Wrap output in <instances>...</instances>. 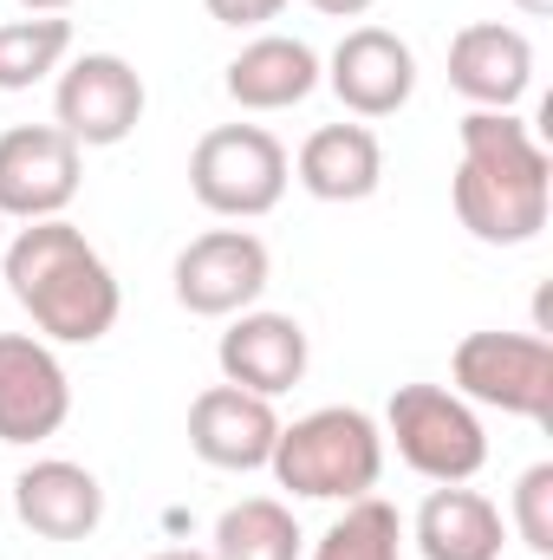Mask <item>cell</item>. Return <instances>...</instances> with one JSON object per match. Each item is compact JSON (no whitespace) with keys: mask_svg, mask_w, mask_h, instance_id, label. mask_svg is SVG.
Returning a JSON list of instances; mask_svg holds the SVG:
<instances>
[{"mask_svg":"<svg viewBox=\"0 0 553 560\" xmlns=\"http://www.w3.org/2000/svg\"><path fill=\"white\" fill-rule=\"evenodd\" d=\"M319 79L339 92V105L352 118H391V112L411 105V92H416V52L391 26H352L332 46Z\"/></svg>","mask_w":553,"mask_h":560,"instance_id":"cell-11","label":"cell"},{"mask_svg":"<svg viewBox=\"0 0 553 560\" xmlns=\"http://www.w3.org/2000/svg\"><path fill=\"white\" fill-rule=\"evenodd\" d=\"M268 275H274V261H268L261 235H248V229H209V235H196L176 255V275L169 280H176L183 313H196V319H235V313H248L268 293Z\"/></svg>","mask_w":553,"mask_h":560,"instance_id":"cell-7","label":"cell"},{"mask_svg":"<svg viewBox=\"0 0 553 560\" xmlns=\"http://www.w3.org/2000/svg\"><path fill=\"white\" fill-rule=\"evenodd\" d=\"M72 418V378L46 339L0 332V443H46Z\"/></svg>","mask_w":553,"mask_h":560,"instance_id":"cell-10","label":"cell"},{"mask_svg":"<svg viewBox=\"0 0 553 560\" xmlns=\"http://www.w3.org/2000/svg\"><path fill=\"white\" fill-rule=\"evenodd\" d=\"M313 7H319L326 20H358V13H372L378 0H313Z\"/></svg>","mask_w":553,"mask_h":560,"instance_id":"cell-24","label":"cell"},{"mask_svg":"<svg viewBox=\"0 0 553 560\" xmlns=\"http://www.w3.org/2000/svg\"><path fill=\"white\" fill-rule=\"evenodd\" d=\"M306 326L293 313H235V326L222 332L215 346V365H222V385H242L255 398H280L306 378Z\"/></svg>","mask_w":553,"mask_h":560,"instance_id":"cell-12","label":"cell"},{"mask_svg":"<svg viewBox=\"0 0 553 560\" xmlns=\"http://www.w3.org/2000/svg\"><path fill=\"white\" fill-rule=\"evenodd\" d=\"M274 436H280L274 398H255L242 385H209L189 405V450L209 469H268Z\"/></svg>","mask_w":553,"mask_h":560,"instance_id":"cell-14","label":"cell"},{"mask_svg":"<svg viewBox=\"0 0 553 560\" xmlns=\"http://www.w3.org/2000/svg\"><path fill=\"white\" fill-rule=\"evenodd\" d=\"M20 7H26V13H66L72 0H20Z\"/></svg>","mask_w":553,"mask_h":560,"instance_id":"cell-25","label":"cell"},{"mask_svg":"<svg viewBox=\"0 0 553 560\" xmlns=\"http://www.w3.org/2000/svg\"><path fill=\"white\" fill-rule=\"evenodd\" d=\"M72 52V20L59 13H33V20H7L0 26V92H26L46 72H59Z\"/></svg>","mask_w":553,"mask_h":560,"instance_id":"cell-20","label":"cell"},{"mask_svg":"<svg viewBox=\"0 0 553 560\" xmlns=\"http://www.w3.org/2000/svg\"><path fill=\"white\" fill-rule=\"evenodd\" d=\"M423 560H502V509L462 482H436L411 528Z\"/></svg>","mask_w":553,"mask_h":560,"instance_id":"cell-17","label":"cell"},{"mask_svg":"<svg viewBox=\"0 0 553 560\" xmlns=\"http://www.w3.org/2000/svg\"><path fill=\"white\" fill-rule=\"evenodd\" d=\"M313 560H404V522H398V509L378 502V495L345 502V515L319 535Z\"/></svg>","mask_w":553,"mask_h":560,"instance_id":"cell-21","label":"cell"},{"mask_svg":"<svg viewBox=\"0 0 553 560\" xmlns=\"http://www.w3.org/2000/svg\"><path fill=\"white\" fill-rule=\"evenodd\" d=\"M150 560H209V555H189V548H169V555H150Z\"/></svg>","mask_w":553,"mask_h":560,"instance_id":"cell-27","label":"cell"},{"mask_svg":"<svg viewBox=\"0 0 553 560\" xmlns=\"http://www.w3.org/2000/svg\"><path fill=\"white\" fill-rule=\"evenodd\" d=\"M456 398L508 411V418H553V346L541 332H469L449 359Z\"/></svg>","mask_w":553,"mask_h":560,"instance_id":"cell-6","label":"cell"},{"mask_svg":"<svg viewBox=\"0 0 553 560\" xmlns=\"http://www.w3.org/2000/svg\"><path fill=\"white\" fill-rule=\"evenodd\" d=\"M222 85L242 112H293L319 92V52L293 33H261L228 59Z\"/></svg>","mask_w":553,"mask_h":560,"instance_id":"cell-16","label":"cell"},{"mask_svg":"<svg viewBox=\"0 0 553 560\" xmlns=\"http://www.w3.org/2000/svg\"><path fill=\"white\" fill-rule=\"evenodd\" d=\"M449 85L475 105V112H508L528 98L534 85V46L521 26L502 20H475L449 39Z\"/></svg>","mask_w":553,"mask_h":560,"instance_id":"cell-13","label":"cell"},{"mask_svg":"<svg viewBox=\"0 0 553 560\" xmlns=\"http://www.w3.org/2000/svg\"><path fill=\"white\" fill-rule=\"evenodd\" d=\"M52 118L59 131L79 143V150H111L138 131L143 118V79L131 59L118 52H85L59 72V92H52Z\"/></svg>","mask_w":553,"mask_h":560,"instance_id":"cell-8","label":"cell"},{"mask_svg":"<svg viewBox=\"0 0 553 560\" xmlns=\"http://www.w3.org/2000/svg\"><path fill=\"white\" fill-rule=\"evenodd\" d=\"M209 7V20H222V26H268L286 13V0H202Z\"/></svg>","mask_w":553,"mask_h":560,"instance_id":"cell-23","label":"cell"},{"mask_svg":"<svg viewBox=\"0 0 553 560\" xmlns=\"http://www.w3.org/2000/svg\"><path fill=\"white\" fill-rule=\"evenodd\" d=\"M456 222L489 248H521L548 229L553 209V156L521 118L469 112L462 118V163L449 183Z\"/></svg>","mask_w":553,"mask_h":560,"instance_id":"cell-1","label":"cell"},{"mask_svg":"<svg viewBox=\"0 0 553 560\" xmlns=\"http://www.w3.org/2000/svg\"><path fill=\"white\" fill-rule=\"evenodd\" d=\"M515 535L534 555H553V463H534L515 482Z\"/></svg>","mask_w":553,"mask_h":560,"instance_id":"cell-22","label":"cell"},{"mask_svg":"<svg viewBox=\"0 0 553 560\" xmlns=\"http://www.w3.org/2000/svg\"><path fill=\"white\" fill-rule=\"evenodd\" d=\"M286 176H293L286 150L261 125H215L189 150V189H196V202L209 215H228V222L274 215L280 196H286Z\"/></svg>","mask_w":553,"mask_h":560,"instance_id":"cell-4","label":"cell"},{"mask_svg":"<svg viewBox=\"0 0 553 560\" xmlns=\"http://www.w3.org/2000/svg\"><path fill=\"white\" fill-rule=\"evenodd\" d=\"M0 275H7V293L26 306V319L59 346H98L118 326V306H125L118 275L66 215L26 222L7 242Z\"/></svg>","mask_w":553,"mask_h":560,"instance_id":"cell-2","label":"cell"},{"mask_svg":"<svg viewBox=\"0 0 553 560\" xmlns=\"http://www.w3.org/2000/svg\"><path fill=\"white\" fill-rule=\"evenodd\" d=\"M299 522L274 495H248L235 509H222L215 522V555L209 560H299Z\"/></svg>","mask_w":553,"mask_h":560,"instance_id":"cell-19","label":"cell"},{"mask_svg":"<svg viewBox=\"0 0 553 560\" xmlns=\"http://www.w3.org/2000/svg\"><path fill=\"white\" fill-rule=\"evenodd\" d=\"M515 7H521V13H534V20H541V13H553V0H515Z\"/></svg>","mask_w":553,"mask_h":560,"instance_id":"cell-26","label":"cell"},{"mask_svg":"<svg viewBox=\"0 0 553 560\" xmlns=\"http://www.w3.org/2000/svg\"><path fill=\"white\" fill-rule=\"evenodd\" d=\"M280 489L306 502H358L385 476V430L358 405H326L299 423H280L274 456H268Z\"/></svg>","mask_w":553,"mask_h":560,"instance_id":"cell-3","label":"cell"},{"mask_svg":"<svg viewBox=\"0 0 553 560\" xmlns=\"http://www.w3.org/2000/svg\"><path fill=\"white\" fill-rule=\"evenodd\" d=\"M293 170H299V189L319 202H365L385 183V150L365 125H319L299 143Z\"/></svg>","mask_w":553,"mask_h":560,"instance_id":"cell-18","label":"cell"},{"mask_svg":"<svg viewBox=\"0 0 553 560\" xmlns=\"http://www.w3.org/2000/svg\"><path fill=\"white\" fill-rule=\"evenodd\" d=\"M85 150L59 125H13L0 138V215L13 222H52L79 196Z\"/></svg>","mask_w":553,"mask_h":560,"instance_id":"cell-9","label":"cell"},{"mask_svg":"<svg viewBox=\"0 0 553 560\" xmlns=\"http://www.w3.org/2000/svg\"><path fill=\"white\" fill-rule=\"evenodd\" d=\"M385 436L398 443V456L423 482H469L489 463L482 418L469 411V398L443 385H398L385 405Z\"/></svg>","mask_w":553,"mask_h":560,"instance_id":"cell-5","label":"cell"},{"mask_svg":"<svg viewBox=\"0 0 553 560\" xmlns=\"http://www.w3.org/2000/svg\"><path fill=\"white\" fill-rule=\"evenodd\" d=\"M13 515L39 541H85L105 522V489L85 463L46 456V463H26L13 476Z\"/></svg>","mask_w":553,"mask_h":560,"instance_id":"cell-15","label":"cell"}]
</instances>
